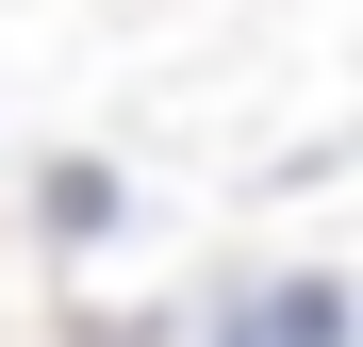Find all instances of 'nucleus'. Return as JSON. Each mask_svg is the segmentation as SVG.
Here are the masks:
<instances>
[{
  "label": "nucleus",
  "instance_id": "nucleus-1",
  "mask_svg": "<svg viewBox=\"0 0 363 347\" xmlns=\"http://www.w3.org/2000/svg\"><path fill=\"white\" fill-rule=\"evenodd\" d=\"M215 347H347V281H330V265H297L264 314H215Z\"/></svg>",
  "mask_w": 363,
  "mask_h": 347
},
{
  "label": "nucleus",
  "instance_id": "nucleus-2",
  "mask_svg": "<svg viewBox=\"0 0 363 347\" xmlns=\"http://www.w3.org/2000/svg\"><path fill=\"white\" fill-rule=\"evenodd\" d=\"M50 231H116V165H50Z\"/></svg>",
  "mask_w": 363,
  "mask_h": 347
}]
</instances>
